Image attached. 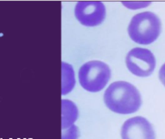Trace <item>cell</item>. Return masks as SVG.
Listing matches in <instances>:
<instances>
[{"mask_svg": "<svg viewBox=\"0 0 165 139\" xmlns=\"http://www.w3.org/2000/svg\"><path fill=\"white\" fill-rule=\"evenodd\" d=\"M62 130L66 129L73 125V123L77 120L78 111L77 107L72 101L62 100Z\"/></svg>", "mask_w": 165, "mask_h": 139, "instance_id": "cell-7", "label": "cell"}, {"mask_svg": "<svg viewBox=\"0 0 165 139\" xmlns=\"http://www.w3.org/2000/svg\"><path fill=\"white\" fill-rule=\"evenodd\" d=\"M77 20L85 27H96L105 19L106 8L100 1H81L74 8Z\"/></svg>", "mask_w": 165, "mask_h": 139, "instance_id": "cell-5", "label": "cell"}, {"mask_svg": "<svg viewBox=\"0 0 165 139\" xmlns=\"http://www.w3.org/2000/svg\"><path fill=\"white\" fill-rule=\"evenodd\" d=\"M106 106L119 114H131L139 110L142 100L137 88L126 81L113 82L103 96Z\"/></svg>", "mask_w": 165, "mask_h": 139, "instance_id": "cell-1", "label": "cell"}, {"mask_svg": "<svg viewBox=\"0 0 165 139\" xmlns=\"http://www.w3.org/2000/svg\"><path fill=\"white\" fill-rule=\"evenodd\" d=\"M126 64L127 69L136 76L148 77L155 69L156 60L149 50L136 47L127 53Z\"/></svg>", "mask_w": 165, "mask_h": 139, "instance_id": "cell-4", "label": "cell"}, {"mask_svg": "<svg viewBox=\"0 0 165 139\" xmlns=\"http://www.w3.org/2000/svg\"><path fill=\"white\" fill-rule=\"evenodd\" d=\"M158 77L160 80L161 83L165 86V63L161 66L159 72H158Z\"/></svg>", "mask_w": 165, "mask_h": 139, "instance_id": "cell-10", "label": "cell"}, {"mask_svg": "<svg viewBox=\"0 0 165 139\" xmlns=\"http://www.w3.org/2000/svg\"><path fill=\"white\" fill-rule=\"evenodd\" d=\"M121 135L122 139H155L152 124L140 116L127 119L122 125Z\"/></svg>", "mask_w": 165, "mask_h": 139, "instance_id": "cell-6", "label": "cell"}, {"mask_svg": "<svg viewBox=\"0 0 165 139\" xmlns=\"http://www.w3.org/2000/svg\"><path fill=\"white\" fill-rule=\"evenodd\" d=\"M62 95L69 94L75 85L74 72L71 65L62 62Z\"/></svg>", "mask_w": 165, "mask_h": 139, "instance_id": "cell-8", "label": "cell"}, {"mask_svg": "<svg viewBox=\"0 0 165 139\" xmlns=\"http://www.w3.org/2000/svg\"><path fill=\"white\" fill-rule=\"evenodd\" d=\"M111 70L106 63L91 60L82 65L78 70L80 85L87 91L97 93L101 91L110 80Z\"/></svg>", "mask_w": 165, "mask_h": 139, "instance_id": "cell-3", "label": "cell"}, {"mask_svg": "<svg viewBox=\"0 0 165 139\" xmlns=\"http://www.w3.org/2000/svg\"><path fill=\"white\" fill-rule=\"evenodd\" d=\"M79 136V131L78 127L72 125L66 129L62 130V139H78Z\"/></svg>", "mask_w": 165, "mask_h": 139, "instance_id": "cell-9", "label": "cell"}, {"mask_svg": "<svg viewBox=\"0 0 165 139\" xmlns=\"http://www.w3.org/2000/svg\"><path fill=\"white\" fill-rule=\"evenodd\" d=\"M128 33L131 39L138 44H151L161 33L160 19L151 12L137 13L129 24Z\"/></svg>", "mask_w": 165, "mask_h": 139, "instance_id": "cell-2", "label": "cell"}]
</instances>
